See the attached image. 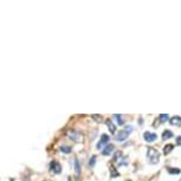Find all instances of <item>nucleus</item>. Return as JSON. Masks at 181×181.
<instances>
[{
  "label": "nucleus",
  "mask_w": 181,
  "mask_h": 181,
  "mask_svg": "<svg viewBox=\"0 0 181 181\" xmlns=\"http://www.w3.org/2000/svg\"><path fill=\"white\" fill-rule=\"evenodd\" d=\"M172 150H173V145H167V146H165V148H163V153H165L166 155L169 154Z\"/></svg>",
  "instance_id": "ddd939ff"
},
{
  "label": "nucleus",
  "mask_w": 181,
  "mask_h": 181,
  "mask_svg": "<svg viewBox=\"0 0 181 181\" xmlns=\"http://www.w3.org/2000/svg\"><path fill=\"white\" fill-rule=\"evenodd\" d=\"M143 139H145V141H147V142H154V141L158 139V135H156L155 133L146 131V133L143 134Z\"/></svg>",
  "instance_id": "39448f33"
},
{
  "label": "nucleus",
  "mask_w": 181,
  "mask_h": 181,
  "mask_svg": "<svg viewBox=\"0 0 181 181\" xmlns=\"http://www.w3.org/2000/svg\"><path fill=\"white\" fill-rule=\"evenodd\" d=\"M147 159H148L149 163L156 165V163H159V161H160V153H159L155 148L149 147V148L147 149Z\"/></svg>",
  "instance_id": "f257e3e1"
},
{
  "label": "nucleus",
  "mask_w": 181,
  "mask_h": 181,
  "mask_svg": "<svg viewBox=\"0 0 181 181\" xmlns=\"http://www.w3.org/2000/svg\"><path fill=\"white\" fill-rule=\"evenodd\" d=\"M169 122H171L172 126H178L179 127V126H181V117L180 116H174V117L171 118Z\"/></svg>",
  "instance_id": "1a4fd4ad"
},
{
  "label": "nucleus",
  "mask_w": 181,
  "mask_h": 181,
  "mask_svg": "<svg viewBox=\"0 0 181 181\" xmlns=\"http://www.w3.org/2000/svg\"><path fill=\"white\" fill-rule=\"evenodd\" d=\"M95 162H96V156H91L90 160H89V166L93 167L95 166Z\"/></svg>",
  "instance_id": "6ab92c4d"
},
{
  "label": "nucleus",
  "mask_w": 181,
  "mask_h": 181,
  "mask_svg": "<svg viewBox=\"0 0 181 181\" xmlns=\"http://www.w3.org/2000/svg\"><path fill=\"white\" fill-rule=\"evenodd\" d=\"M66 135H68V137L71 140V141H75V142H81L82 141V135L78 133V131H76V130H68L66 131Z\"/></svg>",
  "instance_id": "f03ea898"
},
{
  "label": "nucleus",
  "mask_w": 181,
  "mask_h": 181,
  "mask_svg": "<svg viewBox=\"0 0 181 181\" xmlns=\"http://www.w3.org/2000/svg\"><path fill=\"white\" fill-rule=\"evenodd\" d=\"M105 123H107V126H108L110 133H111V134H115V133H116V127H115V124L112 123V121H111V120H107Z\"/></svg>",
  "instance_id": "0eeeda50"
},
{
  "label": "nucleus",
  "mask_w": 181,
  "mask_h": 181,
  "mask_svg": "<svg viewBox=\"0 0 181 181\" xmlns=\"http://www.w3.org/2000/svg\"><path fill=\"white\" fill-rule=\"evenodd\" d=\"M177 145L178 146H181V136H178L177 137Z\"/></svg>",
  "instance_id": "412c9836"
},
{
  "label": "nucleus",
  "mask_w": 181,
  "mask_h": 181,
  "mask_svg": "<svg viewBox=\"0 0 181 181\" xmlns=\"http://www.w3.org/2000/svg\"><path fill=\"white\" fill-rule=\"evenodd\" d=\"M167 171L169 174H179L180 173V169H177V168H168Z\"/></svg>",
  "instance_id": "f3484780"
},
{
  "label": "nucleus",
  "mask_w": 181,
  "mask_h": 181,
  "mask_svg": "<svg viewBox=\"0 0 181 181\" xmlns=\"http://www.w3.org/2000/svg\"><path fill=\"white\" fill-rule=\"evenodd\" d=\"M171 137H173V133H172L171 130H165L163 134H162V139H163V140H168V139H171Z\"/></svg>",
  "instance_id": "9b49d317"
},
{
  "label": "nucleus",
  "mask_w": 181,
  "mask_h": 181,
  "mask_svg": "<svg viewBox=\"0 0 181 181\" xmlns=\"http://www.w3.org/2000/svg\"><path fill=\"white\" fill-rule=\"evenodd\" d=\"M133 129H134V128H133V126H127V127L124 128V130H126L128 134H130V133L133 131Z\"/></svg>",
  "instance_id": "aec40b11"
},
{
  "label": "nucleus",
  "mask_w": 181,
  "mask_h": 181,
  "mask_svg": "<svg viewBox=\"0 0 181 181\" xmlns=\"http://www.w3.org/2000/svg\"><path fill=\"white\" fill-rule=\"evenodd\" d=\"M109 140H110V137L108 136V135H105V134H103L102 136H101V140L98 141V143H97V149H102L108 142H109Z\"/></svg>",
  "instance_id": "20e7f679"
},
{
  "label": "nucleus",
  "mask_w": 181,
  "mask_h": 181,
  "mask_svg": "<svg viewBox=\"0 0 181 181\" xmlns=\"http://www.w3.org/2000/svg\"><path fill=\"white\" fill-rule=\"evenodd\" d=\"M91 117H92L96 122H102V120H103L102 116H99V115H91Z\"/></svg>",
  "instance_id": "a211bd4d"
},
{
  "label": "nucleus",
  "mask_w": 181,
  "mask_h": 181,
  "mask_svg": "<svg viewBox=\"0 0 181 181\" xmlns=\"http://www.w3.org/2000/svg\"><path fill=\"white\" fill-rule=\"evenodd\" d=\"M110 173H111V177H112V178H116V177L120 175V173H117V172L115 171V167H112V166H110Z\"/></svg>",
  "instance_id": "2eb2a0df"
},
{
  "label": "nucleus",
  "mask_w": 181,
  "mask_h": 181,
  "mask_svg": "<svg viewBox=\"0 0 181 181\" xmlns=\"http://www.w3.org/2000/svg\"><path fill=\"white\" fill-rule=\"evenodd\" d=\"M114 117L117 120V124H120V126H123L124 124V121H123V117L121 116V115H114Z\"/></svg>",
  "instance_id": "f8f14e48"
},
{
  "label": "nucleus",
  "mask_w": 181,
  "mask_h": 181,
  "mask_svg": "<svg viewBox=\"0 0 181 181\" xmlns=\"http://www.w3.org/2000/svg\"><path fill=\"white\" fill-rule=\"evenodd\" d=\"M50 171L53 174H59L62 172V166L57 161H51V163H50Z\"/></svg>",
  "instance_id": "7ed1b4c3"
},
{
  "label": "nucleus",
  "mask_w": 181,
  "mask_h": 181,
  "mask_svg": "<svg viewBox=\"0 0 181 181\" xmlns=\"http://www.w3.org/2000/svg\"><path fill=\"white\" fill-rule=\"evenodd\" d=\"M74 165H75V172H76V175L78 177L80 175V172H81V166H80V162L77 159L74 160Z\"/></svg>",
  "instance_id": "9d476101"
},
{
  "label": "nucleus",
  "mask_w": 181,
  "mask_h": 181,
  "mask_svg": "<svg viewBox=\"0 0 181 181\" xmlns=\"http://www.w3.org/2000/svg\"><path fill=\"white\" fill-rule=\"evenodd\" d=\"M112 152H114V146H112V145H108V146L102 150V154H103V155H110Z\"/></svg>",
  "instance_id": "6e6552de"
},
{
  "label": "nucleus",
  "mask_w": 181,
  "mask_h": 181,
  "mask_svg": "<svg viewBox=\"0 0 181 181\" xmlns=\"http://www.w3.org/2000/svg\"><path fill=\"white\" fill-rule=\"evenodd\" d=\"M128 136H129V134L123 129V130H120V133L116 135V141H118V142H123V141H126L127 139H128Z\"/></svg>",
  "instance_id": "423d86ee"
},
{
  "label": "nucleus",
  "mask_w": 181,
  "mask_h": 181,
  "mask_svg": "<svg viewBox=\"0 0 181 181\" xmlns=\"http://www.w3.org/2000/svg\"><path fill=\"white\" fill-rule=\"evenodd\" d=\"M61 152L69 154V153H71V148L70 147H66V146H63V147H61Z\"/></svg>",
  "instance_id": "dca6fc26"
},
{
  "label": "nucleus",
  "mask_w": 181,
  "mask_h": 181,
  "mask_svg": "<svg viewBox=\"0 0 181 181\" xmlns=\"http://www.w3.org/2000/svg\"><path fill=\"white\" fill-rule=\"evenodd\" d=\"M159 117H160V122H162V123H163V122H166V121L169 118V116H168L167 114H161Z\"/></svg>",
  "instance_id": "4468645a"
}]
</instances>
